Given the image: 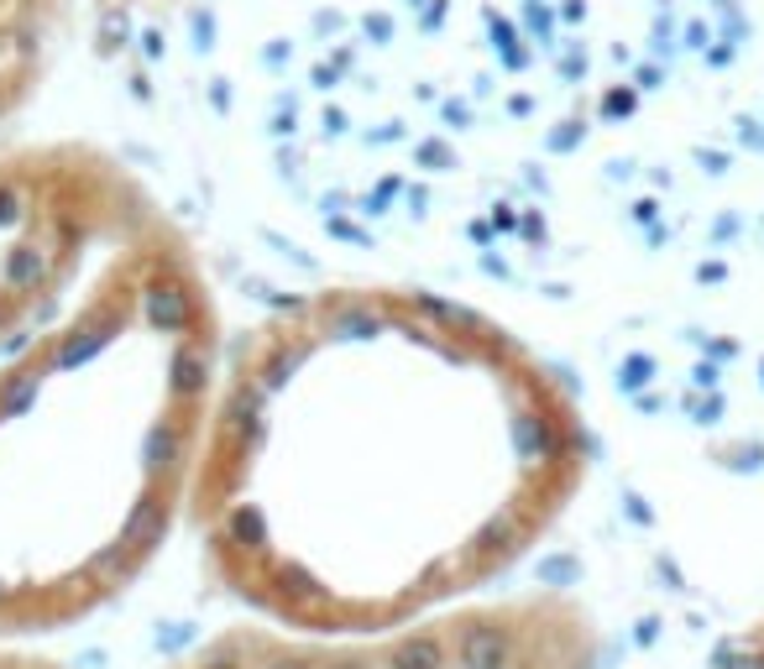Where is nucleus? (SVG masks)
<instances>
[{
	"label": "nucleus",
	"instance_id": "f257e3e1",
	"mask_svg": "<svg viewBox=\"0 0 764 669\" xmlns=\"http://www.w3.org/2000/svg\"><path fill=\"white\" fill-rule=\"evenodd\" d=\"M576 471L539 382H309L294 340L209 413L189 513L209 570L298 633H393L508 570Z\"/></svg>",
	"mask_w": 764,
	"mask_h": 669
},
{
	"label": "nucleus",
	"instance_id": "f03ea898",
	"mask_svg": "<svg viewBox=\"0 0 764 669\" xmlns=\"http://www.w3.org/2000/svg\"><path fill=\"white\" fill-rule=\"evenodd\" d=\"M59 350L0 377V633H48L142 576L194 497L205 393L59 408Z\"/></svg>",
	"mask_w": 764,
	"mask_h": 669
},
{
	"label": "nucleus",
	"instance_id": "7ed1b4c3",
	"mask_svg": "<svg viewBox=\"0 0 764 669\" xmlns=\"http://www.w3.org/2000/svg\"><path fill=\"white\" fill-rule=\"evenodd\" d=\"M183 669H565L539 612H435L393 633H298L246 628L200 648Z\"/></svg>",
	"mask_w": 764,
	"mask_h": 669
}]
</instances>
